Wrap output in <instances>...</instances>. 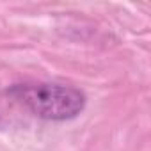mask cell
Segmentation results:
<instances>
[{"label":"cell","mask_w":151,"mask_h":151,"mask_svg":"<svg viewBox=\"0 0 151 151\" xmlns=\"http://www.w3.org/2000/svg\"><path fill=\"white\" fill-rule=\"evenodd\" d=\"M7 94L30 114L45 121H69L86 109V94L62 84H16Z\"/></svg>","instance_id":"6da1fadb"}]
</instances>
